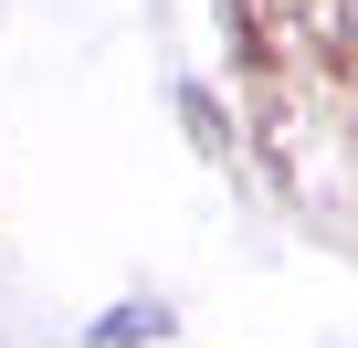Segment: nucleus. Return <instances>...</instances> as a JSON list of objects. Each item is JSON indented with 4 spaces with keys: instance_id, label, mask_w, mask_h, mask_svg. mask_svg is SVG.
Masks as SVG:
<instances>
[{
    "instance_id": "obj_1",
    "label": "nucleus",
    "mask_w": 358,
    "mask_h": 348,
    "mask_svg": "<svg viewBox=\"0 0 358 348\" xmlns=\"http://www.w3.org/2000/svg\"><path fill=\"white\" fill-rule=\"evenodd\" d=\"M337 11H348V43H358V0H337Z\"/></svg>"
}]
</instances>
